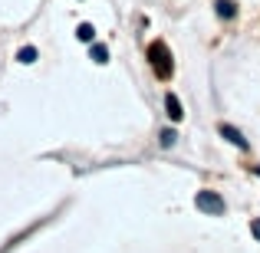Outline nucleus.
<instances>
[{
    "label": "nucleus",
    "instance_id": "obj_4",
    "mask_svg": "<svg viewBox=\"0 0 260 253\" xmlns=\"http://www.w3.org/2000/svg\"><path fill=\"white\" fill-rule=\"evenodd\" d=\"M221 135L231 141V145H237V148H247V138H244V135L237 132L234 125H221Z\"/></svg>",
    "mask_w": 260,
    "mask_h": 253
},
{
    "label": "nucleus",
    "instance_id": "obj_1",
    "mask_svg": "<svg viewBox=\"0 0 260 253\" xmlns=\"http://www.w3.org/2000/svg\"><path fill=\"white\" fill-rule=\"evenodd\" d=\"M148 59H152V69L158 73V79H172L175 63H172V53H168L165 43H152L148 46Z\"/></svg>",
    "mask_w": 260,
    "mask_h": 253
},
{
    "label": "nucleus",
    "instance_id": "obj_7",
    "mask_svg": "<svg viewBox=\"0 0 260 253\" xmlns=\"http://www.w3.org/2000/svg\"><path fill=\"white\" fill-rule=\"evenodd\" d=\"M76 37L83 40V43H92V37H95V30H92V23H79L76 26Z\"/></svg>",
    "mask_w": 260,
    "mask_h": 253
},
{
    "label": "nucleus",
    "instance_id": "obj_9",
    "mask_svg": "<svg viewBox=\"0 0 260 253\" xmlns=\"http://www.w3.org/2000/svg\"><path fill=\"white\" fill-rule=\"evenodd\" d=\"M158 138H161V145H165V148H172V145H175V138H178V135L172 132V128H165V132H161V135H158Z\"/></svg>",
    "mask_w": 260,
    "mask_h": 253
},
{
    "label": "nucleus",
    "instance_id": "obj_6",
    "mask_svg": "<svg viewBox=\"0 0 260 253\" xmlns=\"http://www.w3.org/2000/svg\"><path fill=\"white\" fill-rule=\"evenodd\" d=\"M89 56H92V63H109V50H106V46H102V43H95L92 46V50H89Z\"/></svg>",
    "mask_w": 260,
    "mask_h": 253
},
{
    "label": "nucleus",
    "instance_id": "obj_5",
    "mask_svg": "<svg viewBox=\"0 0 260 253\" xmlns=\"http://www.w3.org/2000/svg\"><path fill=\"white\" fill-rule=\"evenodd\" d=\"M214 7H217V17H221V20H231L237 13V4H231V0H217Z\"/></svg>",
    "mask_w": 260,
    "mask_h": 253
},
{
    "label": "nucleus",
    "instance_id": "obj_10",
    "mask_svg": "<svg viewBox=\"0 0 260 253\" xmlns=\"http://www.w3.org/2000/svg\"><path fill=\"white\" fill-rule=\"evenodd\" d=\"M250 234H254L257 240H260V221H254V224H250Z\"/></svg>",
    "mask_w": 260,
    "mask_h": 253
},
{
    "label": "nucleus",
    "instance_id": "obj_8",
    "mask_svg": "<svg viewBox=\"0 0 260 253\" xmlns=\"http://www.w3.org/2000/svg\"><path fill=\"white\" fill-rule=\"evenodd\" d=\"M17 59H20V63H37V46H23Z\"/></svg>",
    "mask_w": 260,
    "mask_h": 253
},
{
    "label": "nucleus",
    "instance_id": "obj_11",
    "mask_svg": "<svg viewBox=\"0 0 260 253\" xmlns=\"http://www.w3.org/2000/svg\"><path fill=\"white\" fill-rule=\"evenodd\" d=\"M257 174H260V168H257Z\"/></svg>",
    "mask_w": 260,
    "mask_h": 253
},
{
    "label": "nucleus",
    "instance_id": "obj_2",
    "mask_svg": "<svg viewBox=\"0 0 260 253\" xmlns=\"http://www.w3.org/2000/svg\"><path fill=\"white\" fill-rule=\"evenodd\" d=\"M194 204H198V210H204V214H224V201H221V194H214V191H198Z\"/></svg>",
    "mask_w": 260,
    "mask_h": 253
},
{
    "label": "nucleus",
    "instance_id": "obj_3",
    "mask_svg": "<svg viewBox=\"0 0 260 253\" xmlns=\"http://www.w3.org/2000/svg\"><path fill=\"white\" fill-rule=\"evenodd\" d=\"M165 112H168V119H172V122H181L184 119V109H181V102H178L175 92L165 95Z\"/></svg>",
    "mask_w": 260,
    "mask_h": 253
}]
</instances>
